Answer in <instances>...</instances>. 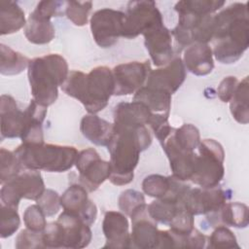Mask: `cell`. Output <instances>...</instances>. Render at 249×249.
Listing matches in <instances>:
<instances>
[{
    "mask_svg": "<svg viewBox=\"0 0 249 249\" xmlns=\"http://www.w3.org/2000/svg\"><path fill=\"white\" fill-rule=\"evenodd\" d=\"M55 35L51 18L43 17L33 11L30 13L24 27V36L28 42L35 45L50 43Z\"/></svg>",
    "mask_w": 249,
    "mask_h": 249,
    "instance_id": "27",
    "label": "cell"
},
{
    "mask_svg": "<svg viewBox=\"0 0 249 249\" xmlns=\"http://www.w3.org/2000/svg\"><path fill=\"white\" fill-rule=\"evenodd\" d=\"M238 82L239 81L234 76L225 77L221 81V83L219 84L218 89H217V94L222 102H225V103L230 102L231 98L232 97V95L236 89Z\"/></svg>",
    "mask_w": 249,
    "mask_h": 249,
    "instance_id": "43",
    "label": "cell"
},
{
    "mask_svg": "<svg viewBox=\"0 0 249 249\" xmlns=\"http://www.w3.org/2000/svg\"><path fill=\"white\" fill-rule=\"evenodd\" d=\"M80 130L92 144L107 147L114 133V124L95 114H89L82 118Z\"/></svg>",
    "mask_w": 249,
    "mask_h": 249,
    "instance_id": "25",
    "label": "cell"
},
{
    "mask_svg": "<svg viewBox=\"0 0 249 249\" xmlns=\"http://www.w3.org/2000/svg\"><path fill=\"white\" fill-rule=\"evenodd\" d=\"M46 217L47 216L38 204H32L25 209L23 213V222L27 229L33 231L42 232L47 226Z\"/></svg>",
    "mask_w": 249,
    "mask_h": 249,
    "instance_id": "39",
    "label": "cell"
},
{
    "mask_svg": "<svg viewBox=\"0 0 249 249\" xmlns=\"http://www.w3.org/2000/svg\"><path fill=\"white\" fill-rule=\"evenodd\" d=\"M151 70L149 60L143 62L130 61L116 65L112 69L115 82L114 95L121 96L135 93L145 86Z\"/></svg>",
    "mask_w": 249,
    "mask_h": 249,
    "instance_id": "13",
    "label": "cell"
},
{
    "mask_svg": "<svg viewBox=\"0 0 249 249\" xmlns=\"http://www.w3.org/2000/svg\"><path fill=\"white\" fill-rule=\"evenodd\" d=\"M172 183L173 176L151 174L144 178L142 182V190L149 196L162 198L170 193Z\"/></svg>",
    "mask_w": 249,
    "mask_h": 249,
    "instance_id": "32",
    "label": "cell"
},
{
    "mask_svg": "<svg viewBox=\"0 0 249 249\" xmlns=\"http://www.w3.org/2000/svg\"><path fill=\"white\" fill-rule=\"evenodd\" d=\"M122 37L134 39L156 25L163 23L162 16L154 1H130L124 13Z\"/></svg>",
    "mask_w": 249,
    "mask_h": 249,
    "instance_id": "9",
    "label": "cell"
},
{
    "mask_svg": "<svg viewBox=\"0 0 249 249\" xmlns=\"http://www.w3.org/2000/svg\"><path fill=\"white\" fill-rule=\"evenodd\" d=\"M144 45L156 66L168 64L174 55L170 30L163 23L159 24L143 34Z\"/></svg>",
    "mask_w": 249,
    "mask_h": 249,
    "instance_id": "16",
    "label": "cell"
},
{
    "mask_svg": "<svg viewBox=\"0 0 249 249\" xmlns=\"http://www.w3.org/2000/svg\"><path fill=\"white\" fill-rule=\"evenodd\" d=\"M88 191L80 184H73L60 196L63 210L79 216L86 224L91 226L97 216L95 203L89 198Z\"/></svg>",
    "mask_w": 249,
    "mask_h": 249,
    "instance_id": "15",
    "label": "cell"
},
{
    "mask_svg": "<svg viewBox=\"0 0 249 249\" xmlns=\"http://www.w3.org/2000/svg\"><path fill=\"white\" fill-rule=\"evenodd\" d=\"M22 166L15 152L9 151L5 148L0 150V183L5 184L9 180L17 176L21 170Z\"/></svg>",
    "mask_w": 249,
    "mask_h": 249,
    "instance_id": "33",
    "label": "cell"
},
{
    "mask_svg": "<svg viewBox=\"0 0 249 249\" xmlns=\"http://www.w3.org/2000/svg\"><path fill=\"white\" fill-rule=\"evenodd\" d=\"M124 13L109 8H103L90 18V31L94 42L103 49L114 46L122 37L124 22Z\"/></svg>",
    "mask_w": 249,
    "mask_h": 249,
    "instance_id": "10",
    "label": "cell"
},
{
    "mask_svg": "<svg viewBox=\"0 0 249 249\" xmlns=\"http://www.w3.org/2000/svg\"><path fill=\"white\" fill-rule=\"evenodd\" d=\"M230 198V194L218 187L190 188L182 198L183 207L192 215H208L215 213Z\"/></svg>",
    "mask_w": 249,
    "mask_h": 249,
    "instance_id": "12",
    "label": "cell"
},
{
    "mask_svg": "<svg viewBox=\"0 0 249 249\" xmlns=\"http://www.w3.org/2000/svg\"><path fill=\"white\" fill-rule=\"evenodd\" d=\"M148 213L158 224L167 225L171 222L177 212L183 208L180 201L171 198H156L148 206Z\"/></svg>",
    "mask_w": 249,
    "mask_h": 249,
    "instance_id": "31",
    "label": "cell"
},
{
    "mask_svg": "<svg viewBox=\"0 0 249 249\" xmlns=\"http://www.w3.org/2000/svg\"><path fill=\"white\" fill-rule=\"evenodd\" d=\"M20 219L17 208H13L1 203L0 236L7 238L12 236L19 228Z\"/></svg>",
    "mask_w": 249,
    "mask_h": 249,
    "instance_id": "35",
    "label": "cell"
},
{
    "mask_svg": "<svg viewBox=\"0 0 249 249\" xmlns=\"http://www.w3.org/2000/svg\"><path fill=\"white\" fill-rule=\"evenodd\" d=\"M185 68L196 76H206L214 68L212 49L208 44L195 43L184 51Z\"/></svg>",
    "mask_w": 249,
    "mask_h": 249,
    "instance_id": "22",
    "label": "cell"
},
{
    "mask_svg": "<svg viewBox=\"0 0 249 249\" xmlns=\"http://www.w3.org/2000/svg\"><path fill=\"white\" fill-rule=\"evenodd\" d=\"M45 190L40 170L23 169L2 185L0 198L2 204L18 209L21 198L37 201Z\"/></svg>",
    "mask_w": 249,
    "mask_h": 249,
    "instance_id": "8",
    "label": "cell"
},
{
    "mask_svg": "<svg viewBox=\"0 0 249 249\" xmlns=\"http://www.w3.org/2000/svg\"><path fill=\"white\" fill-rule=\"evenodd\" d=\"M147 204L137 208L131 215L132 231L130 233V247L140 249L159 248L160 230L158 223L148 213Z\"/></svg>",
    "mask_w": 249,
    "mask_h": 249,
    "instance_id": "14",
    "label": "cell"
},
{
    "mask_svg": "<svg viewBox=\"0 0 249 249\" xmlns=\"http://www.w3.org/2000/svg\"><path fill=\"white\" fill-rule=\"evenodd\" d=\"M106 239L104 248H130L129 224L126 216L119 211H107L102 222Z\"/></svg>",
    "mask_w": 249,
    "mask_h": 249,
    "instance_id": "19",
    "label": "cell"
},
{
    "mask_svg": "<svg viewBox=\"0 0 249 249\" xmlns=\"http://www.w3.org/2000/svg\"><path fill=\"white\" fill-rule=\"evenodd\" d=\"M168 226L173 233L178 235H188L195 229L194 215L189 213L183 207L177 212Z\"/></svg>",
    "mask_w": 249,
    "mask_h": 249,
    "instance_id": "38",
    "label": "cell"
},
{
    "mask_svg": "<svg viewBox=\"0 0 249 249\" xmlns=\"http://www.w3.org/2000/svg\"><path fill=\"white\" fill-rule=\"evenodd\" d=\"M61 228L62 248H85L91 240L90 226L79 216L63 210L56 220Z\"/></svg>",
    "mask_w": 249,
    "mask_h": 249,
    "instance_id": "18",
    "label": "cell"
},
{
    "mask_svg": "<svg viewBox=\"0 0 249 249\" xmlns=\"http://www.w3.org/2000/svg\"><path fill=\"white\" fill-rule=\"evenodd\" d=\"M91 8L90 1H66L65 15L74 25L84 26L88 23Z\"/></svg>",
    "mask_w": 249,
    "mask_h": 249,
    "instance_id": "34",
    "label": "cell"
},
{
    "mask_svg": "<svg viewBox=\"0 0 249 249\" xmlns=\"http://www.w3.org/2000/svg\"><path fill=\"white\" fill-rule=\"evenodd\" d=\"M151 143L152 136L146 125L114 126V133L107 145L111 165L110 182L116 186H124L132 182L140 153L148 149Z\"/></svg>",
    "mask_w": 249,
    "mask_h": 249,
    "instance_id": "3",
    "label": "cell"
},
{
    "mask_svg": "<svg viewBox=\"0 0 249 249\" xmlns=\"http://www.w3.org/2000/svg\"><path fill=\"white\" fill-rule=\"evenodd\" d=\"M114 126L133 127L150 124L152 112L139 101L120 102L114 108Z\"/></svg>",
    "mask_w": 249,
    "mask_h": 249,
    "instance_id": "21",
    "label": "cell"
},
{
    "mask_svg": "<svg viewBox=\"0 0 249 249\" xmlns=\"http://www.w3.org/2000/svg\"><path fill=\"white\" fill-rule=\"evenodd\" d=\"M1 111V140L5 138H20L24 127V111L19 110L15 98L2 94Z\"/></svg>",
    "mask_w": 249,
    "mask_h": 249,
    "instance_id": "20",
    "label": "cell"
},
{
    "mask_svg": "<svg viewBox=\"0 0 249 249\" xmlns=\"http://www.w3.org/2000/svg\"><path fill=\"white\" fill-rule=\"evenodd\" d=\"M212 53L222 64L236 62L249 46L247 3L235 2L214 15Z\"/></svg>",
    "mask_w": 249,
    "mask_h": 249,
    "instance_id": "1",
    "label": "cell"
},
{
    "mask_svg": "<svg viewBox=\"0 0 249 249\" xmlns=\"http://www.w3.org/2000/svg\"><path fill=\"white\" fill-rule=\"evenodd\" d=\"M61 89L65 94L79 100L89 114L102 111L115 91V82L112 69L107 66H97L85 74L72 70Z\"/></svg>",
    "mask_w": 249,
    "mask_h": 249,
    "instance_id": "4",
    "label": "cell"
},
{
    "mask_svg": "<svg viewBox=\"0 0 249 249\" xmlns=\"http://www.w3.org/2000/svg\"><path fill=\"white\" fill-rule=\"evenodd\" d=\"M208 248H239L236 237L227 226H217L208 239Z\"/></svg>",
    "mask_w": 249,
    "mask_h": 249,
    "instance_id": "36",
    "label": "cell"
},
{
    "mask_svg": "<svg viewBox=\"0 0 249 249\" xmlns=\"http://www.w3.org/2000/svg\"><path fill=\"white\" fill-rule=\"evenodd\" d=\"M133 100L146 105L154 116L160 115L169 117L171 94L164 90L143 86L135 92Z\"/></svg>",
    "mask_w": 249,
    "mask_h": 249,
    "instance_id": "26",
    "label": "cell"
},
{
    "mask_svg": "<svg viewBox=\"0 0 249 249\" xmlns=\"http://www.w3.org/2000/svg\"><path fill=\"white\" fill-rule=\"evenodd\" d=\"M225 1L219 0H183L175 4L178 24L170 30L174 39V53L195 43L208 44L213 36L214 13L220 10Z\"/></svg>",
    "mask_w": 249,
    "mask_h": 249,
    "instance_id": "2",
    "label": "cell"
},
{
    "mask_svg": "<svg viewBox=\"0 0 249 249\" xmlns=\"http://www.w3.org/2000/svg\"><path fill=\"white\" fill-rule=\"evenodd\" d=\"M211 227L228 226L244 229L248 226V207L241 202H226L220 210L207 215Z\"/></svg>",
    "mask_w": 249,
    "mask_h": 249,
    "instance_id": "23",
    "label": "cell"
},
{
    "mask_svg": "<svg viewBox=\"0 0 249 249\" xmlns=\"http://www.w3.org/2000/svg\"><path fill=\"white\" fill-rule=\"evenodd\" d=\"M36 202L42 208L43 212L47 217H52L55 215L59 211V208L61 206L60 196L55 191L52 189H46Z\"/></svg>",
    "mask_w": 249,
    "mask_h": 249,
    "instance_id": "40",
    "label": "cell"
},
{
    "mask_svg": "<svg viewBox=\"0 0 249 249\" xmlns=\"http://www.w3.org/2000/svg\"><path fill=\"white\" fill-rule=\"evenodd\" d=\"M1 62L0 72L5 76H13L20 74L26 67H28L30 59L22 53L12 50L9 46L0 45Z\"/></svg>",
    "mask_w": 249,
    "mask_h": 249,
    "instance_id": "30",
    "label": "cell"
},
{
    "mask_svg": "<svg viewBox=\"0 0 249 249\" xmlns=\"http://www.w3.org/2000/svg\"><path fill=\"white\" fill-rule=\"evenodd\" d=\"M15 154L23 169L65 172L76 162L79 152L75 147L44 143H21Z\"/></svg>",
    "mask_w": 249,
    "mask_h": 249,
    "instance_id": "6",
    "label": "cell"
},
{
    "mask_svg": "<svg viewBox=\"0 0 249 249\" xmlns=\"http://www.w3.org/2000/svg\"><path fill=\"white\" fill-rule=\"evenodd\" d=\"M230 110L233 119L241 124H247L249 122L248 109V77H244L236 87V89L230 100Z\"/></svg>",
    "mask_w": 249,
    "mask_h": 249,
    "instance_id": "29",
    "label": "cell"
},
{
    "mask_svg": "<svg viewBox=\"0 0 249 249\" xmlns=\"http://www.w3.org/2000/svg\"><path fill=\"white\" fill-rule=\"evenodd\" d=\"M75 165L79 172L80 185L89 193L96 191L111 175L110 162L101 160L93 148L79 152Z\"/></svg>",
    "mask_w": 249,
    "mask_h": 249,
    "instance_id": "11",
    "label": "cell"
},
{
    "mask_svg": "<svg viewBox=\"0 0 249 249\" xmlns=\"http://www.w3.org/2000/svg\"><path fill=\"white\" fill-rule=\"evenodd\" d=\"M47 115V107L32 99L24 110V127L21 134L22 143H44L43 122Z\"/></svg>",
    "mask_w": 249,
    "mask_h": 249,
    "instance_id": "24",
    "label": "cell"
},
{
    "mask_svg": "<svg viewBox=\"0 0 249 249\" xmlns=\"http://www.w3.org/2000/svg\"><path fill=\"white\" fill-rule=\"evenodd\" d=\"M42 232L33 231L27 228L20 231V232L16 238L15 247L18 249L45 248V245L43 243V238H42Z\"/></svg>",
    "mask_w": 249,
    "mask_h": 249,
    "instance_id": "41",
    "label": "cell"
},
{
    "mask_svg": "<svg viewBox=\"0 0 249 249\" xmlns=\"http://www.w3.org/2000/svg\"><path fill=\"white\" fill-rule=\"evenodd\" d=\"M118 202H119L120 210L128 217H130V215L137 208L146 204L143 194L131 189L122 192L121 196H119Z\"/></svg>",
    "mask_w": 249,
    "mask_h": 249,
    "instance_id": "37",
    "label": "cell"
},
{
    "mask_svg": "<svg viewBox=\"0 0 249 249\" xmlns=\"http://www.w3.org/2000/svg\"><path fill=\"white\" fill-rule=\"evenodd\" d=\"M68 64L63 56L50 53L29 61L27 77L33 99L44 107L53 105L58 97V87L68 77Z\"/></svg>",
    "mask_w": 249,
    "mask_h": 249,
    "instance_id": "5",
    "label": "cell"
},
{
    "mask_svg": "<svg viewBox=\"0 0 249 249\" xmlns=\"http://www.w3.org/2000/svg\"><path fill=\"white\" fill-rule=\"evenodd\" d=\"M23 10L14 1L0 2V34L18 32L26 25Z\"/></svg>",
    "mask_w": 249,
    "mask_h": 249,
    "instance_id": "28",
    "label": "cell"
},
{
    "mask_svg": "<svg viewBox=\"0 0 249 249\" xmlns=\"http://www.w3.org/2000/svg\"><path fill=\"white\" fill-rule=\"evenodd\" d=\"M186 79V68L181 57L173 58L161 68L151 70L145 86L164 90L171 95Z\"/></svg>",
    "mask_w": 249,
    "mask_h": 249,
    "instance_id": "17",
    "label": "cell"
},
{
    "mask_svg": "<svg viewBox=\"0 0 249 249\" xmlns=\"http://www.w3.org/2000/svg\"><path fill=\"white\" fill-rule=\"evenodd\" d=\"M225 152L214 139H203L197 147V160L190 181L200 188L218 187L225 175Z\"/></svg>",
    "mask_w": 249,
    "mask_h": 249,
    "instance_id": "7",
    "label": "cell"
},
{
    "mask_svg": "<svg viewBox=\"0 0 249 249\" xmlns=\"http://www.w3.org/2000/svg\"><path fill=\"white\" fill-rule=\"evenodd\" d=\"M45 248H62L61 228L57 221L47 224L42 232Z\"/></svg>",
    "mask_w": 249,
    "mask_h": 249,
    "instance_id": "42",
    "label": "cell"
}]
</instances>
